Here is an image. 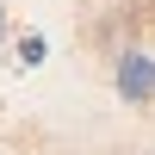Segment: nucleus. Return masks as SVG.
Returning <instances> with one entry per match:
<instances>
[{
	"label": "nucleus",
	"mask_w": 155,
	"mask_h": 155,
	"mask_svg": "<svg viewBox=\"0 0 155 155\" xmlns=\"http://www.w3.org/2000/svg\"><path fill=\"white\" fill-rule=\"evenodd\" d=\"M112 81H118V93L130 99V106H155V56L143 44L112 50Z\"/></svg>",
	"instance_id": "f257e3e1"
},
{
	"label": "nucleus",
	"mask_w": 155,
	"mask_h": 155,
	"mask_svg": "<svg viewBox=\"0 0 155 155\" xmlns=\"http://www.w3.org/2000/svg\"><path fill=\"white\" fill-rule=\"evenodd\" d=\"M19 62H44V37H19Z\"/></svg>",
	"instance_id": "f03ea898"
},
{
	"label": "nucleus",
	"mask_w": 155,
	"mask_h": 155,
	"mask_svg": "<svg viewBox=\"0 0 155 155\" xmlns=\"http://www.w3.org/2000/svg\"><path fill=\"white\" fill-rule=\"evenodd\" d=\"M0 31H6V0H0Z\"/></svg>",
	"instance_id": "7ed1b4c3"
}]
</instances>
